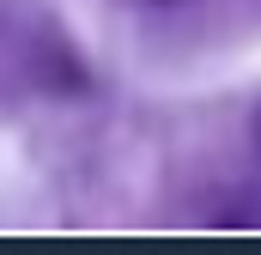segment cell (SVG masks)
Returning a JSON list of instances; mask_svg holds the SVG:
<instances>
[{
    "label": "cell",
    "mask_w": 261,
    "mask_h": 255,
    "mask_svg": "<svg viewBox=\"0 0 261 255\" xmlns=\"http://www.w3.org/2000/svg\"><path fill=\"white\" fill-rule=\"evenodd\" d=\"M255 146H261V116H255Z\"/></svg>",
    "instance_id": "6da1fadb"
}]
</instances>
